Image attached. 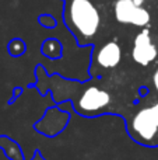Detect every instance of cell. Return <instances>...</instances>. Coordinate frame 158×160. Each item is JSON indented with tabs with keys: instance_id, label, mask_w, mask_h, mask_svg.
Wrapping results in <instances>:
<instances>
[{
	"instance_id": "3957f363",
	"label": "cell",
	"mask_w": 158,
	"mask_h": 160,
	"mask_svg": "<svg viewBox=\"0 0 158 160\" xmlns=\"http://www.w3.org/2000/svg\"><path fill=\"white\" fill-rule=\"evenodd\" d=\"M115 18L120 24H132L136 27H147L151 14L143 6L134 4L133 0H116L114 4Z\"/></svg>"
},
{
	"instance_id": "5b68a950",
	"label": "cell",
	"mask_w": 158,
	"mask_h": 160,
	"mask_svg": "<svg viewBox=\"0 0 158 160\" xmlns=\"http://www.w3.org/2000/svg\"><path fill=\"white\" fill-rule=\"evenodd\" d=\"M158 56L157 45L153 42L151 34L147 28L140 31L134 38L133 49H132V58L136 63L142 65V66H148L153 63Z\"/></svg>"
},
{
	"instance_id": "8992f818",
	"label": "cell",
	"mask_w": 158,
	"mask_h": 160,
	"mask_svg": "<svg viewBox=\"0 0 158 160\" xmlns=\"http://www.w3.org/2000/svg\"><path fill=\"white\" fill-rule=\"evenodd\" d=\"M122 61V48L118 42L109 41L104 44L95 53V62L104 69H114Z\"/></svg>"
},
{
	"instance_id": "52a82bcc",
	"label": "cell",
	"mask_w": 158,
	"mask_h": 160,
	"mask_svg": "<svg viewBox=\"0 0 158 160\" xmlns=\"http://www.w3.org/2000/svg\"><path fill=\"white\" fill-rule=\"evenodd\" d=\"M153 83H154V87H156V90L158 91V69L154 72V75H153Z\"/></svg>"
},
{
	"instance_id": "277c9868",
	"label": "cell",
	"mask_w": 158,
	"mask_h": 160,
	"mask_svg": "<svg viewBox=\"0 0 158 160\" xmlns=\"http://www.w3.org/2000/svg\"><path fill=\"white\" fill-rule=\"evenodd\" d=\"M111 102V94L97 86H90L83 91L77 102V108L83 114H97L108 108Z\"/></svg>"
},
{
	"instance_id": "6da1fadb",
	"label": "cell",
	"mask_w": 158,
	"mask_h": 160,
	"mask_svg": "<svg viewBox=\"0 0 158 160\" xmlns=\"http://www.w3.org/2000/svg\"><path fill=\"white\" fill-rule=\"evenodd\" d=\"M66 21L83 41L94 38L101 27V14L91 0H70L66 7Z\"/></svg>"
},
{
	"instance_id": "7a4b0ae2",
	"label": "cell",
	"mask_w": 158,
	"mask_h": 160,
	"mask_svg": "<svg viewBox=\"0 0 158 160\" xmlns=\"http://www.w3.org/2000/svg\"><path fill=\"white\" fill-rule=\"evenodd\" d=\"M132 132L142 142H151L158 133V102L137 111L132 119Z\"/></svg>"
},
{
	"instance_id": "ba28073f",
	"label": "cell",
	"mask_w": 158,
	"mask_h": 160,
	"mask_svg": "<svg viewBox=\"0 0 158 160\" xmlns=\"http://www.w3.org/2000/svg\"><path fill=\"white\" fill-rule=\"evenodd\" d=\"M133 2H134V4H137V6H143L147 0H133Z\"/></svg>"
}]
</instances>
